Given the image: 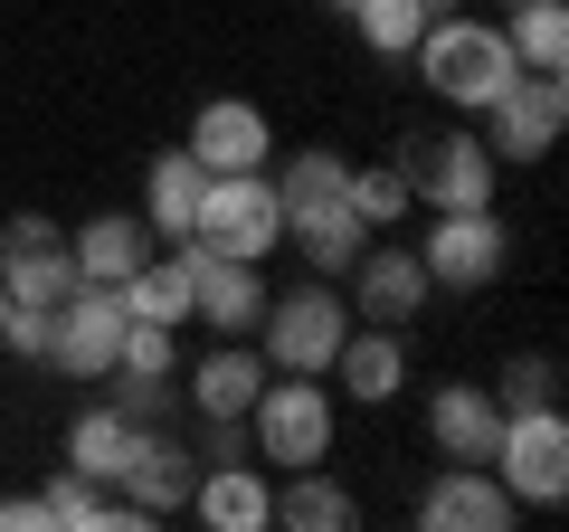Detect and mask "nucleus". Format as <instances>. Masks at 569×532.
I'll return each instance as SVG.
<instances>
[{
  "label": "nucleus",
  "instance_id": "7c9ffc66",
  "mask_svg": "<svg viewBox=\"0 0 569 532\" xmlns=\"http://www.w3.org/2000/svg\"><path fill=\"white\" fill-rule=\"evenodd\" d=\"M550 390H560V362H550V352H522V362H503V390H493V400H503V410H541Z\"/></svg>",
  "mask_w": 569,
  "mask_h": 532
},
{
  "label": "nucleus",
  "instance_id": "bb28decb",
  "mask_svg": "<svg viewBox=\"0 0 569 532\" xmlns=\"http://www.w3.org/2000/svg\"><path fill=\"white\" fill-rule=\"evenodd\" d=\"M266 181H276V200H284V219H295V209H323V200H342V181H351V162L342 152H295V162L284 171H266Z\"/></svg>",
  "mask_w": 569,
  "mask_h": 532
},
{
  "label": "nucleus",
  "instance_id": "9b49d317",
  "mask_svg": "<svg viewBox=\"0 0 569 532\" xmlns=\"http://www.w3.org/2000/svg\"><path fill=\"white\" fill-rule=\"evenodd\" d=\"M114 343H123V295L114 286H77L58 305V343H48V362H58L67 381H104V371H114Z\"/></svg>",
  "mask_w": 569,
  "mask_h": 532
},
{
  "label": "nucleus",
  "instance_id": "f8f14e48",
  "mask_svg": "<svg viewBox=\"0 0 569 532\" xmlns=\"http://www.w3.org/2000/svg\"><path fill=\"white\" fill-rule=\"evenodd\" d=\"M512 513H522V504L493 485V466H456V456L437 466V485L418 494V523L427 532H512Z\"/></svg>",
  "mask_w": 569,
  "mask_h": 532
},
{
  "label": "nucleus",
  "instance_id": "2f4dec72",
  "mask_svg": "<svg viewBox=\"0 0 569 532\" xmlns=\"http://www.w3.org/2000/svg\"><path fill=\"white\" fill-rule=\"evenodd\" d=\"M0 532H48L39 494H0Z\"/></svg>",
  "mask_w": 569,
  "mask_h": 532
},
{
  "label": "nucleus",
  "instance_id": "f03ea898",
  "mask_svg": "<svg viewBox=\"0 0 569 532\" xmlns=\"http://www.w3.org/2000/svg\"><path fill=\"white\" fill-rule=\"evenodd\" d=\"M247 447H257V466H323L332 456V390L323 371H266V390L247 400Z\"/></svg>",
  "mask_w": 569,
  "mask_h": 532
},
{
  "label": "nucleus",
  "instance_id": "c9c22d12",
  "mask_svg": "<svg viewBox=\"0 0 569 532\" xmlns=\"http://www.w3.org/2000/svg\"><path fill=\"white\" fill-rule=\"evenodd\" d=\"M503 10H512V0H503Z\"/></svg>",
  "mask_w": 569,
  "mask_h": 532
},
{
  "label": "nucleus",
  "instance_id": "393cba45",
  "mask_svg": "<svg viewBox=\"0 0 569 532\" xmlns=\"http://www.w3.org/2000/svg\"><path fill=\"white\" fill-rule=\"evenodd\" d=\"M276 523H284V532H351V523H361V504H351L323 466H295V475L276 485Z\"/></svg>",
  "mask_w": 569,
  "mask_h": 532
},
{
  "label": "nucleus",
  "instance_id": "dca6fc26",
  "mask_svg": "<svg viewBox=\"0 0 569 532\" xmlns=\"http://www.w3.org/2000/svg\"><path fill=\"white\" fill-rule=\"evenodd\" d=\"M427 437H437V456H456V466H485L493 437H503V400L475 381H437L427 390Z\"/></svg>",
  "mask_w": 569,
  "mask_h": 532
},
{
  "label": "nucleus",
  "instance_id": "0eeeda50",
  "mask_svg": "<svg viewBox=\"0 0 569 532\" xmlns=\"http://www.w3.org/2000/svg\"><path fill=\"white\" fill-rule=\"evenodd\" d=\"M427 238H418V266H427V286H456V295H475V286H493L512 266V228L493 219V209H427Z\"/></svg>",
  "mask_w": 569,
  "mask_h": 532
},
{
  "label": "nucleus",
  "instance_id": "c85d7f7f",
  "mask_svg": "<svg viewBox=\"0 0 569 532\" xmlns=\"http://www.w3.org/2000/svg\"><path fill=\"white\" fill-rule=\"evenodd\" d=\"M351 20H361V48H380V58H408V48H418V29L437 20V10H427V0H361Z\"/></svg>",
  "mask_w": 569,
  "mask_h": 532
},
{
  "label": "nucleus",
  "instance_id": "4468645a",
  "mask_svg": "<svg viewBox=\"0 0 569 532\" xmlns=\"http://www.w3.org/2000/svg\"><path fill=\"white\" fill-rule=\"evenodd\" d=\"M209 532H266L276 523V475L266 466H238V456H209V475H190V504Z\"/></svg>",
  "mask_w": 569,
  "mask_h": 532
},
{
  "label": "nucleus",
  "instance_id": "72a5a7b5",
  "mask_svg": "<svg viewBox=\"0 0 569 532\" xmlns=\"http://www.w3.org/2000/svg\"><path fill=\"white\" fill-rule=\"evenodd\" d=\"M427 10H456V0H427Z\"/></svg>",
  "mask_w": 569,
  "mask_h": 532
},
{
  "label": "nucleus",
  "instance_id": "5701e85b",
  "mask_svg": "<svg viewBox=\"0 0 569 532\" xmlns=\"http://www.w3.org/2000/svg\"><path fill=\"white\" fill-rule=\"evenodd\" d=\"M190 475H200V466H190V447H171L162 428H142V456H133V475H123V494L162 523V513L190 504Z\"/></svg>",
  "mask_w": 569,
  "mask_h": 532
},
{
  "label": "nucleus",
  "instance_id": "ddd939ff",
  "mask_svg": "<svg viewBox=\"0 0 569 532\" xmlns=\"http://www.w3.org/2000/svg\"><path fill=\"white\" fill-rule=\"evenodd\" d=\"M351 276V314L361 324H408V314H427V266H418V247H361V257L342 266Z\"/></svg>",
  "mask_w": 569,
  "mask_h": 532
},
{
  "label": "nucleus",
  "instance_id": "6e6552de",
  "mask_svg": "<svg viewBox=\"0 0 569 532\" xmlns=\"http://www.w3.org/2000/svg\"><path fill=\"white\" fill-rule=\"evenodd\" d=\"M560 124H569L560 77H531V67H522V77L485 105V152H493L503 171H512V162H541V152L560 144Z\"/></svg>",
  "mask_w": 569,
  "mask_h": 532
},
{
  "label": "nucleus",
  "instance_id": "f3484780",
  "mask_svg": "<svg viewBox=\"0 0 569 532\" xmlns=\"http://www.w3.org/2000/svg\"><path fill=\"white\" fill-rule=\"evenodd\" d=\"M133 456H142V418H123L114 400H96V410H77V418H67V466H77V475H96L104 494H123Z\"/></svg>",
  "mask_w": 569,
  "mask_h": 532
},
{
  "label": "nucleus",
  "instance_id": "4be33fe9",
  "mask_svg": "<svg viewBox=\"0 0 569 532\" xmlns=\"http://www.w3.org/2000/svg\"><path fill=\"white\" fill-rule=\"evenodd\" d=\"M114 295H123L133 324H171V333H181L190 324V257H181V247H171V257H142Z\"/></svg>",
  "mask_w": 569,
  "mask_h": 532
},
{
  "label": "nucleus",
  "instance_id": "b1692460",
  "mask_svg": "<svg viewBox=\"0 0 569 532\" xmlns=\"http://www.w3.org/2000/svg\"><path fill=\"white\" fill-rule=\"evenodd\" d=\"M284 238L305 247V266H313V276H342V266L361 257V238H370V228H361V209H351V200H323V209H295V219H284Z\"/></svg>",
  "mask_w": 569,
  "mask_h": 532
},
{
  "label": "nucleus",
  "instance_id": "c756f323",
  "mask_svg": "<svg viewBox=\"0 0 569 532\" xmlns=\"http://www.w3.org/2000/svg\"><path fill=\"white\" fill-rule=\"evenodd\" d=\"M171 362H181L171 352V324H133L123 314V343H114V371L104 381H171Z\"/></svg>",
  "mask_w": 569,
  "mask_h": 532
},
{
  "label": "nucleus",
  "instance_id": "aec40b11",
  "mask_svg": "<svg viewBox=\"0 0 569 532\" xmlns=\"http://www.w3.org/2000/svg\"><path fill=\"white\" fill-rule=\"evenodd\" d=\"M257 390H266V352L247 343V333H228V343L190 371V410H200V418H247Z\"/></svg>",
  "mask_w": 569,
  "mask_h": 532
},
{
  "label": "nucleus",
  "instance_id": "412c9836",
  "mask_svg": "<svg viewBox=\"0 0 569 532\" xmlns=\"http://www.w3.org/2000/svg\"><path fill=\"white\" fill-rule=\"evenodd\" d=\"M200 190H209V171L190 152H152V171H142V219H152V238L181 247L190 219H200Z\"/></svg>",
  "mask_w": 569,
  "mask_h": 532
},
{
  "label": "nucleus",
  "instance_id": "f704fd0d",
  "mask_svg": "<svg viewBox=\"0 0 569 532\" xmlns=\"http://www.w3.org/2000/svg\"><path fill=\"white\" fill-rule=\"evenodd\" d=\"M0 314H10V286H0Z\"/></svg>",
  "mask_w": 569,
  "mask_h": 532
},
{
  "label": "nucleus",
  "instance_id": "7ed1b4c3",
  "mask_svg": "<svg viewBox=\"0 0 569 532\" xmlns=\"http://www.w3.org/2000/svg\"><path fill=\"white\" fill-rule=\"evenodd\" d=\"M190 247L266 266V257L284 247V200H276V181H266V171H209L200 219H190Z\"/></svg>",
  "mask_w": 569,
  "mask_h": 532
},
{
  "label": "nucleus",
  "instance_id": "39448f33",
  "mask_svg": "<svg viewBox=\"0 0 569 532\" xmlns=\"http://www.w3.org/2000/svg\"><path fill=\"white\" fill-rule=\"evenodd\" d=\"M342 333H351V305L323 286V276H313V286H295V295H266V314H257L266 371H332Z\"/></svg>",
  "mask_w": 569,
  "mask_h": 532
},
{
  "label": "nucleus",
  "instance_id": "20e7f679",
  "mask_svg": "<svg viewBox=\"0 0 569 532\" xmlns=\"http://www.w3.org/2000/svg\"><path fill=\"white\" fill-rule=\"evenodd\" d=\"M399 171L418 209H493V190H503V162L485 152V134H408Z\"/></svg>",
  "mask_w": 569,
  "mask_h": 532
},
{
  "label": "nucleus",
  "instance_id": "6ab92c4d",
  "mask_svg": "<svg viewBox=\"0 0 569 532\" xmlns=\"http://www.w3.org/2000/svg\"><path fill=\"white\" fill-rule=\"evenodd\" d=\"M67 257H77V286H123V276L152 257V219L104 209V219H86L77 238H67Z\"/></svg>",
  "mask_w": 569,
  "mask_h": 532
},
{
  "label": "nucleus",
  "instance_id": "473e14b6",
  "mask_svg": "<svg viewBox=\"0 0 569 532\" xmlns=\"http://www.w3.org/2000/svg\"><path fill=\"white\" fill-rule=\"evenodd\" d=\"M323 10H361V0H323Z\"/></svg>",
  "mask_w": 569,
  "mask_h": 532
},
{
  "label": "nucleus",
  "instance_id": "423d86ee",
  "mask_svg": "<svg viewBox=\"0 0 569 532\" xmlns=\"http://www.w3.org/2000/svg\"><path fill=\"white\" fill-rule=\"evenodd\" d=\"M493 485L512 494V504H560L569 494V418L550 410H503V437H493Z\"/></svg>",
  "mask_w": 569,
  "mask_h": 532
},
{
  "label": "nucleus",
  "instance_id": "cd10ccee",
  "mask_svg": "<svg viewBox=\"0 0 569 532\" xmlns=\"http://www.w3.org/2000/svg\"><path fill=\"white\" fill-rule=\"evenodd\" d=\"M342 200L361 209V228H389V219H408V171L399 162H351V181H342Z\"/></svg>",
  "mask_w": 569,
  "mask_h": 532
},
{
  "label": "nucleus",
  "instance_id": "a211bd4d",
  "mask_svg": "<svg viewBox=\"0 0 569 532\" xmlns=\"http://www.w3.org/2000/svg\"><path fill=\"white\" fill-rule=\"evenodd\" d=\"M332 381L361 400V410H380V400H399L408 390V352H399V324H351L342 352H332Z\"/></svg>",
  "mask_w": 569,
  "mask_h": 532
},
{
  "label": "nucleus",
  "instance_id": "9d476101",
  "mask_svg": "<svg viewBox=\"0 0 569 532\" xmlns=\"http://www.w3.org/2000/svg\"><path fill=\"white\" fill-rule=\"evenodd\" d=\"M181 152L200 171H266L276 162V124H266V105H247V96H209L200 115H190Z\"/></svg>",
  "mask_w": 569,
  "mask_h": 532
},
{
  "label": "nucleus",
  "instance_id": "f257e3e1",
  "mask_svg": "<svg viewBox=\"0 0 569 532\" xmlns=\"http://www.w3.org/2000/svg\"><path fill=\"white\" fill-rule=\"evenodd\" d=\"M408 58H418V77L437 86V105H456V115H485V105L522 77L503 20H427Z\"/></svg>",
  "mask_w": 569,
  "mask_h": 532
},
{
  "label": "nucleus",
  "instance_id": "a878e982",
  "mask_svg": "<svg viewBox=\"0 0 569 532\" xmlns=\"http://www.w3.org/2000/svg\"><path fill=\"white\" fill-rule=\"evenodd\" d=\"M512 58L531 67V77H560V58H569V0H512Z\"/></svg>",
  "mask_w": 569,
  "mask_h": 532
},
{
  "label": "nucleus",
  "instance_id": "2eb2a0df",
  "mask_svg": "<svg viewBox=\"0 0 569 532\" xmlns=\"http://www.w3.org/2000/svg\"><path fill=\"white\" fill-rule=\"evenodd\" d=\"M181 257H190V314H209V333H257V314H266V276L247 257H209V247H190L181 238Z\"/></svg>",
  "mask_w": 569,
  "mask_h": 532
},
{
  "label": "nucleus",
  "instance_id": "1a4fd4ad",
  "mask_svg": "<svg viewBox=\"0 0 569 532\" xmlns=\"http://www.w3.org/2000/svg\"><path fill=\"white\" fill-rule=\"evenodd\" d=\"M0 286H10V305H39V314H58L77 295V257H67L58 219L20 209V219L0 228Z\"/></svg>",
  "mask_w": 569,
  "mask_h": 532
}]
</instances>
